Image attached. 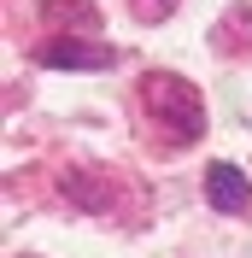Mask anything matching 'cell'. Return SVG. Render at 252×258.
Masks as SVG:
<instances>
[{
	"label": "cell",
	"mask_w": 252,
	"mask_h": 258,
	"mask_svg": "<svg viewBox=\"0 0 252 258\" xmlns=\"http://www.w3.org/2000/svg\"><path fill=\"white\" fill-rule=\"evenodd\" d=\"M41 64H53V71H106V64H117V53L100 47V41H47Z\"/></svg>",
	"instance_id": "2"
},
{
	"label": "cell",
	"mask_w": 252,
	"mask_h": 258,
	"mask_svg": "<svg viewBox=\"0 0 252 258\" xmlns=\"http://www.w3.org/2000/svg\"><path fill=\"white\" fill-rule=\"evenodd\" d=\"M147 106H153V117L164 129H176V141H200L205 106H200V88H194V82L170 77V71H153V77H147Z\"/></svg>",
	"instance_id": "1"
},
{
	"label": "cell",
	"mask_w": 252,
	"mask_h": 258,
	"mask_svg": "<svg viewBox=\"0 0 252 258\" xmlns=\"http://www.w3.org/2000/svg\"><path fill=\"white\" fill-rule=\"evenodd\" d=\"M41 18H59V24H65V18H71V24H82V30H88V35L100 30V12H94V6H88V0H41Z\"/></svg>",
	"instance_id": "4"
},
{
	"label": "cell",
	"mask_w": 252,
	"mask_h": 258,
	"mask_svg": "<svg viewBox=\"0 0 252 258\" xmlns=\"http://www.w3.org/2000/svg\"><path fill=\"white\" fill-rule=\"evenodd\" d=\"M129 12L141 18V24H158V18H170V12H176V0H129Z\"/></svg>",
	"instance_id": "5"
},
{
	"label": "cell",
	"mask_w": 252,
	"mask_h": 258,
	"mask_svg": "<svg viewBox=\"0 0 252 258\" xmlns=\"http://www.w3.org/2000/svg\"><path fill=\"white\" fill-rule=\"evenodd\" d=\"M205 200H211V211H246L252 206V182L240 176L235 164H211L205 170Z\"/></svg>",
	"instance_id": "3"
}]
</instances>
